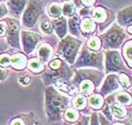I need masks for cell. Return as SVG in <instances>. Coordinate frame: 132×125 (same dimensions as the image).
Instances as JSON below:
<instances>
[{"label":"cell","mask_w":132,"mask_h":125,"mask_svg":"<svg viewBox=\"0 0 132 125\" xmlns=\"http://www.w3.org/2000/svg\"><path fill=\"white\" fill-rule=\"evenodd\" d=\"M7 26L6 32V40L11 48L20 50L21 49V42H20V31H21V24L19 20L11 16H6L2 18Z\"/></svg>","instance_id":"obj_10"},{"label":"cell","mask_w":132,"mask_h":125,"mask_svg":"<svg viewBox=\"0 0 132 125\" xmlns=\"http://www.w3.org/2000/svg\"><path fill=\"white\" fill-rule=\"evenodd\" d=\"M105 101L110 106V113L115 120H126L131 117V105H124L117 102L114 99V93L105 98Z\"/></svg>","instance_id":"obj_12"},{"label":"cell","mask_w":132,"mask_h":125,"mask_svg":"<svg viewBox=\"0 0 132 125\" xmlns=\"http://www.w3.org/2000/svg\"><path fill=\"white\" fill-rule=\"evenodd\" d=\"M6 32H7V26H6V23L4 22L3 20H1V21H0V38L5 36Z\"/></svg>","instance_id":"obj_41"},{"label":"cell","mask_w":132,"mask_h":125,"mask_svg":"<svg viewBox=\"0 0 132 125\" xmlns=\"http://www.w3.org/2000/svg\"><path fill=\"white\" fill-rule=\"evenodd\" d=\"M86 47H88L89 49L92 50V51H100L102 49V43L100 38L98 37V35H94V36H92L90 38L87 39L85 43Z\"/></svg>","instance_id":"obj_31"},{"label":"cell","mask_w":132,"mask_h":125,"mask_svg":"<svg viewBox=\"0 0 132 125\" xmlns=\"http://www.w3.org/2000/svg\"><path fill=\"white\" fill-rule=\"evenodd\" d=\"M89 125H100L99 124L97 112L92 111L91 115H90V123H89Z\"/></svg>","instance_id":"obj_36"},{"label":"cell","mask_w":132,"mask_h":125,"mask_svg":"<svg viewBox=\"0 0 132 125\" xmlns=\"http://www.w3.org/2000/svg\"><path fill=\"white\" fill-rule=\"evenodd\" d=\"M104 72L105 74L110 73H130L131 69L127 67L122 58L121 53L117 49L104 50Z\"/></svg>","instance_id":"obj_7"},{"label":"cell","mask_w":132,"mask_h":125,"mask_svg":"<svg viewBox=\"0 0 132 125\" xmlns=\"http://www.w3.org/2000/svg\"><path fill=\"white\" fill-rule=\"evenodd\" d=\"M88 100V105L92 111L99 112L104 106L105 103V98L102 96L100 93H94L87 98Z\"/></svg>","instance_id":"obj_24"},{"label":"cell","mask_w":132,"mask_h":125,"mask_svg":"<svg viewBox=\"0 0 132 125\" xmlns=\"http://www.w3.org/2000/svg\"><path fill=\"white\" fill-rule=\"evenodd\" d=\"M71 68H95L104 71V50L95 52L89 49L85 44L82 45Z\"/></svg>","instance_id":"obj_4"},{"label":"cell","mask_w":132,"mask_h":125,"mask_svg":"<svg viewBox=\"0 0 132 125\" xmlns=\"http://www.w3.org/2000/svg\"><path fill=\"white\" fill-rule=\"evenodd\" d=\"M127 35L128 34L127 33L125 28L120 27L117 23H112L106 31L98 35L102 43V49L119 50L121 48L122 45L128 38H127Z\"/></svg>","instance_id":"obj_5"},{"label":"cell","mask_w":132,"mask_h":125,"mask_svg":"<svg viewBox=\"0 0 132 125\" xmlns=\"http://www.w3.org/2000/svg\"><path fill=\"white\" fill-rule=\"evenodd\" d=\"M120 90H122V88L119 83L118 74L110 73V74H106L101 85L99 87L98 93H100L103 97L106 98L109 95L118 92Z\"/></svg>","instance_id":"obj_13"},{"label":"cell","mask_w":132,"mask_h":125,"mask_svg":"<svg viewBox=\"0 0 132 125\" xmlns=\"http://www.w3.org/2000/svg\"><path fill=\"white\" fill-rule=\"evenodd\" d=\"M48 17L51 19H55L59 17L62 16V11H61V2H52L50 3L46 9Z\"/></svg>","instance_id":"obj_29"},{"label":"cell","mask_w":132,"mask_h":125,"mask_svg":"<svg viewBox=\"0 0 132 125\" xmlns=\"http://www.w3.org/2000/svg\"><path fill=\"white\" fill-rule=\"evenodd\" d=\"M114 99L117 102L124 104V105H131V94L124 91V90H120L118 92L114 93Z\"/></svg>","instance_id":"obj_32"},{"label":"cell","mask_w":132,"mask_h":125,"mask_svg":"<svg viewBox=\"0 0 132 125\" xmlns=\"http://www.w3.org/2000/svg\"><path fill=\"white\" fill-rule=\"evenodd\" d=\"M10 74V69L9 68H3L0 67V82L6 81Z\"/></svg>","instance_id":"obj_38"},{"label":"cell","mask_w":132,"mask_h":125,"mask_svg":"<svg viewBox=\"0 0 132 125\" xmlns=\"http://www.w3.org/2000/svg\"><path fill=\"white\" fill-rule=\"evenodd\" d=\"M55 54L54 47L49 43H42L41 45H38L37 47V58L41 62H43L44 64H46L48 62L52 59V57Z\"/></svg>","instance_id":"obj_18"},{"label":"cell","mask_w":132,"mask_h":125,"mask_svg":"<svg viewBox=\"0 0 132 125\" xmlns=\"http://www.w3.org/2000/svg\"><path fill=\"white\" fill-rule=\"evenodd\" d=\"M74 75V70L72 69L63 59L57 54H54L44 67L42 73V80L44 85H54L56 83L61 81H71Z\"/></svg>","instance_id":"obj_3"},{"label":"cell","mask_w":132,"mask_h":125,"mask_svg":"<svg viewBox=\"0 0 132 125\" xmlns=\"http://www.w3.org/2000/svg\"><path fill=\"white\" fill-rule=\"evenodd\" d=\"M105 76L104 71L95 68H77L74 70L71 82L78 94L88 98L98 92Z\"/></svg>","instance_id":"obj_2"},{"label":"cell","mask_w":132,"mask_h":125,"mask_svg":"<svg viewBox=\"0 0 132 125\" xmlns=\"http://www.w3.org/2000/svg\"><path fill=\"white\" fill-rule=\"evenodd\" d=\"M97 115H98V120L100 125H111V121L107 120L100 112H97Z\"/></svg>","instance_id":"obj_39"},{"label":"cell","mask_w":132,"mask_h":125,"mask_svg":"<svg viewBox=\"0 0 132 125\" xmlns=\"http://www.w3.org/2000/svg\"><path fill=\"white\" fill-rule=\"evenodd\" d=\"M80 21H81V17L77 13L74 14L71 17H68L67 18V30L70 35L82 39L81 33H80Z\"/></svg>","instance_id":"obj_22"},{"label":"cell","mask_w":132,"mask_h":125,"mask_svg":"<svg viewBox=\"0 0 132 125\" xmlns=\"http://www.w3.org/2000/svg\"><path fill=\"white\" fill-rule=\"evenodd\" d=\"M72 106L76 108L77 111H79L80 114L90 116L92 113V110L88 105V100L87 97L83 96L81 94H77L75 97H73V100H71Z\"/></svg>","instance_id":"obj_19"},{"label":"cell","mask_w":132,"mask_h":125,"mask_svg":"<svg viewBox=\"0 0 132 125\" xmlns=\"http://www.w3.org/2000/svg\"><path fill=\"white\" fill-rule=\"evenodd\" d=\"M61 11H62V16L71 17L77 13V8L72 0H66L61 3Z\"/></svg>","instance_id":"obj_30"},{"label":"cell","mask_w":132,"mask_h":125,"mask_svg":"<svg viewBox=\"0 0 132 125\" xmlns=\"http://www.w3.org/2000/svg\"><path fill=\"white\" fill-rule=\"evenodd\" d=\"M28 62V55H26L24 52L14 53V54L11 55V65H10V67H11L15 71L23 72L27 69Z\"/></svg>","instance_id":"obj_17"},{"label":"cell","mask_w":132,"mask_h":125,"mask_svg":"<svg viewBox=\"0 0 132 125\" xmlns=\"http://www.w3.org/2000/svg\"><path fill=\"white\" fill-rule=\"evenodd\" d=\"M118 80L122 90L131 94V74L126 72L118 73Z\"/></svg>","instance_id":"obj_27"},{"label":"cell","mask_w":132,"mask_h":125,"mask_svg":"<svg viewBox=\"0 0 132 125\" xmlns=\"http://www.w3.org/2000/svg\"><path fill=\"white\" fill-rule=\"evenodd\" d=\"M90 16L96 23L99 32H103L107 30L114 20V13L107 7H94L90 9Z\"/></svg>","instance_id":"obj_9"},{"label":"cell","mask_w":132,"mask_h":125,"mask_svg":"<svg viewBox=\"0 0 132 125\" xmlns=\"http://www.w3.org/2000/svg\"><path fill=\"white\" fill-rule=\"evenodd\" d=\"M28 0H7L5 2L8 9V15L19 19L28 4Z\"/></svg>","instance_id":"obj_15"},{"label":"cell","mask_w":132,"mask_h":125,"mask_svg":"<svg viewBox=\"0 0 132 125\" xmlns=\"http://www.w3.org/2000/svg\"><path fill=\"white\" fill-rule=\"evenodd\" d=\"M35 125H41V123L39 122V121H37V122H36V124Z\"/></svg>","instance_id":"obj_44"},{"label":"cell","mask_w":132,"mask_h":125,"mask_svg":"<svg viewBox=\"0 0 132 125\" xmlns=\"http://www.w3.org/2000/svg\"><path fill=\"white\" fill-rule=\"evenodd\" d=\"M45 64L41 62L38 58H32L28 60V65H27V69L34 75H40L44 72Z\"/></svg>","instance_id":"obj_25"},{"label":"cell","mask_w":132,"mask_h":125,"mask_svg":"<svg viewBox=\"0 0 132 125\" xmlns=\"http://www.w3.org/2000/svg\"><path fill=\"white\" fill-rule=\"evenodd\" d=\"M98 31L96 23L92 19L91 16L81 17L80 21V33L82 39H88L90 37L94 36Z\"/></svg>","instance_id":"obj_14"},{"label":"cell","mask_w":132,"mask_h":125,"mask_svg":"<svg viewBox=\"0 0 132 125\" xmlns=\"http://www.w3.org/2000/svg\"><path fill=\"white\" fill-rule=\"evenodd\" d=\"M11 65V55L9 53H1L0 54V67L10 68Z\"/></svg>","instance_id":"obj_33"},{"label":"cell","mask_w":132,"mask_h":125,"mask_svg":"<svg viewBox=\"0 0 132 125\" xmlns=\"http://www.w3.org/2000/svg\"><path fill=\"white\" fill-rule=\"evenodd\" d=\"M31 80H32V77H31L30 74H28V73H24L18 78V83L20 84H22L23 86H28L30 84Z\"/></svg>","instance_id":"obj_35"},{"label":"cell","mask_w":132,"mask_h":125,"mask_svg":"<svg viewBox=\"0 0 132 125\" xmlns=\"http://www.w3.org/2000/svg\"><path fill=\"white\" fill-rule=\"evenodd\" d=\"M37 119L33 113H21L11 117L8 125H35Z\"/></svg>","instance_id":"obj_16"},{"label":"cell","mask_w":132,"mask_h":125,"mask_svg":"<svg viewBox=\"0 0 132 125\" xmlns=\"http://www.w3.org/2000/svg\"><path fill=\"white\" fill-rule=\"evenodd\" d=\"M122 58L127 67L132 68V38H128L122 45Z\"/></svg>","instance_id":"obj_23"},{"label":"cell","mask_w":132,"mask_h":125,"mask_svg":"<svg viewBox=\"0 0 132 125\" xmlns=\"http://www.w3.org/2000/svg\"><path fill=\"white\" fill-rule=\"evenodd\" d=\"M89 123H90V116H86V115H82V114H81L80 117L76 122L69 123V122H65V121H62V125H89Z\"/></svg>","instance_id":"obj_34"},{"label":"cell","mask_w":132,"mask_h":125,"mask_svg":"<svg viewBox=\"0 0 132 125\" xmlns=\"http://www.w3.org/2000/svg\"><path fill=\"white\" fill-rule=\"evenodd\" d=\"M39 20H40V28H41L42 32L48 36L52 35L54 33V31H53V26L51 23V18L43 14Z\"/></svg>","instance_id":"obj_28"},{"label":"cell","mask_w":132,"mask_h":125,"mask_svg":"<svg viewBox=\"0 0 132 125\" xmlns=\"http://www.w3.org/2000/svg\"><path fill=\"white\" fill-rule=\"evenodd\" d=\"M71 105V98L56 88L54 85L45 86L44 90V113L47 122L61 121L62 114Z\"/></svg>","instance_id":"obj_1"},{"label":"cell","mask_w":132,"mask_h":125,"mask_svg":"<svg viewBox=\"0 0 132 125\" xmlns=\"http://www.w3.org/2000/svg\"><path fill=\"white\" fill-rule=\"evenodd\" d=\"M83 44V39L67 34L62 39H60L56 49V54L63 59L69 65H72L76 61L77 53Z\"/></svg>","instance_id":"obj_6"},{"label":"cell","mask_w":132,"mask_h":125,"mask_svg":"<svg viewBox=\"0 0 132 125\" xmlns=\"http://www.w3.org/2000/svg\"><path fill=\"white\" fill-rule=\"evenodd\" d=\"M96 0H80L82 7H93Z\"/></svg>","instance_id":"obj_42"},{"label":"cell","mask_w":132,"mask_h":125,"mask_svg":"<svg viewBox=\"0 0 132 125\" xmlns=\"http://www.w3.org/2000/svg\"><path fill=\"white\" fill-rule=\"evenodd\" d=\"M51 23L53 26V31L56 33L59 39H62L64 36L67 35L68 30H67V17L61 16L59 18L51 19Z\"/></svg>","instance_id":"obj_21"},{"label":"cell","mask_w":132,"mask_h":125,"mask_svg":"<svg viewBox=\"0 0 132 125\" xmlns=\"http://www.w3.org/2000/svg\"><path fill=\"white\" fill-rule=\"evenodd\" d=\"M44 1L28 0L22 13V25L27 28H34L38 24L40 17L44 14Z\"/></svg>","instance_id":"obj_8"},{"label":"cell","mask_w":132,"mask_h":125,"mask_svg":"<svg viewBox=\"0 0 132 125\" xmlns=\"http://www.w3.org/2000/svg\"><path fill=\"white\" fill-rule=\"evenodd\" d=\"M8 15V9L5 3H0V20Z\"/></svg>","instance_id":"obj_40"},{"label":"cell","mask_w":132,"mask_h":125,"mask_svg":"<svg viewBox=\"0 0 132 125\" xmlns=\"http://www.w3.org/2000/svg\"><path fill=\"white\" fill-rule=\"evenodd\" d=\"M7 0H0V3H5Z\"/></svg>","instance_id":"obj_43"},{"label":"cell","mask_w":132,"mask_h":125,"mask_svg":"<svg viewBox=\"0 0 132 125\" xmlns=\"http://www.w3.org/2000/svg\"><path fill=\"white\" fill-rule=\"evenodd\" d=\"M42 38L43 37L39 32H33L25 30L20 31V42L23 52L26 55H30L37 48L39 43L42 41Z\"/></svg>","instance_id":"obj_11"},{"label":"cell","mask_w":132,"mask_h":125,"mask_svg":"<svg viewBox=\"0 0 132 125\" xmlns=\"http://www.w3.org/2000/svg\"><path fill=\"white\" fill-rule=\"evenodd\" d=\"M116 21L120 27L126 28L132 26V7L128 6L122 9L116 14Z\"/></svg>","instance_id":"obj_20"},{"label":"cell","mask_w":132,"mask_h":125,"mask_svg":"<svg viewBox=\"0 0 132 125\" xmlns=\"http://www.w3.org/2000/svg\"><path fill=\"white\" fill-rule=\"evenodd\" d=\"M80 116H81V114L79 113V111H77V109L74 108L72 105H70L69 107H67L64 110L61 120L65 121V122L73 123V122H76L80 117Z\"/></svg>","instance_id":"obj_26"},{"label":"cell","mask_w":132,"mask_h":125,"mask_svg":"<svg viewBox=\"0 0 132 125\" xmlns=\"http://www.w3.org/2000/svg\"><path fill=\"white\" fill-rule=\"evenodd\" d=\"M111 125H131V117L126 120H116L111 121Z\"/></svg>","instance_id":"obj_37"}]
</instances>
